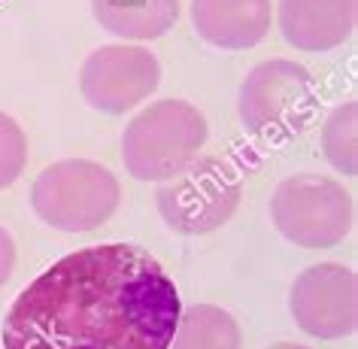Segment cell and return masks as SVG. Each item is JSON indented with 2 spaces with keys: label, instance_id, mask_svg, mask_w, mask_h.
Listing matches in <instances>:
<instances>
[{
  "label": "cell",
  "instance_id": "cell-1",
  "mask_svg": "<svg viewBox=\"0 0 358 349\" xmlns=\"http://www.w3.org/2000/svg\"><path fill=\"white\" fill-rule=\"evenodd\" d=\"M179 292L146 249L85 246L24 285L3 319V349H170Z\"/></svg>",
  "mask_w": 358,
  "mask_h": 349
},
{
  "label": "cell",
  "instance_id": "cell-2",
  "mask_svg": "<svg viewBox=\"0 0 358 349\" xmlns=\"http://www.w3.org/2000/svg\"><path fill=\"white\" fill-rule=\"evenodd\" d=\"M207 119L185 101H158L140 110L122 134V161L134 180L164 183L185 170L207 143Z\"/></svg>",
  "mask_w": 358,
  "mask_h": 349
},
{
  "label": "cell",
  "instance_id": "cell-3",
  "mask_svg": "<svg viewBox=\"0 0 358 349\" xmlns=\"http://www.w3.org/2000/svg\"><path fill=\"white\" fill-rule=\"evenodd\" d=\"M122 189L110 167L88 158H64L34 180L31 207L61 234H85L101 228L119 210Z\"/></svg>",
  "mask_w": 358,
  "mask_h": 349
},
{
  "label": "cell",
  "instance_id": "cell-4",
  "mask_svg": "<svg viewBox=\"0 0 358 349\" xmlns=\"http://www.w3.org/2000/svg\"><path fill=\"white\" fill-rule=\"evenodd\" d=\"M352 198L340 183L319 173H294L271 194V222L294 246L328 249L352 231Z\"/></svg>",
  "mask_w": 358,
  "mask_h": 349
},
{
  "label": "cell",
  "instance_id": "cell-5",
  "mask_svg": "<svg viewBox=\"0 0 358 349\" xmlns=\"http://www.w3.org/2000/svg\"><path fill=\"white\" fill-rule=\"evenodd\" d=\"M316 110L313 73L298 61H262L246 73L237 97V113L246 131L262 140H289Z\"/></svg>",
  "mask_w": 358,
  "mask_h": 349
},
{
  "label": "cell",
  "instance_id": "cell-6",
  "mask_svg": "<svg viewBox=\"0 0 358 349\" xmlns=\"http://www.w3.org/2000/svg\"><path fill=\"white\" fill-rule=\"evenodd\" d=\"M243 183L222 158H194L185 170L158 185L155 204L161 219L176 234H210L234 216Z\"/></svg>",
  "mask_w": 358,
  "mask_h": 349
},
{
  "label": "cell",
  "instance_id": "cell-7",
  "mask_svg": "<svg viewBox=\"0 0 358 349\" xmlns=\"http://www.w3.org/2000/svg\"><path fill=\"white\" fill-rule=\"evenodd\" d=\"M161 83V64L149 49L115 43L101 46L83 61L79 92L97 113L122 115L143 104Z\"/></svg>",
  "mask_w": 358,
  "mask_h": 349
},
{
  "label": "cell",
  "instance_id": "cell-8",
  "mask_svg": "<svg viewBox=\"0 0 358 349\" xmlns=\"http://www.w3.org/2000/svg\"><path fill=\"white\" fill-rule=\"evenodd\" d=\"M289 310L298 328L319 340H340L355 334L358 292L355 273L337 262H322L298 273L292 285Z\"/></svg>",
  "mask_w": 358,
  "mask_h": 349
},
{
  "label": "cell",
  "instance_id": "cell-9",
  "mask_svg": "<svg viewBox=\"0 0 358 349\" xmlns=\"http://www.w3.org/2000/svg\"><path fill=\"white\" fill-rule=\"evenodd\" d=\"M276 22L289 46L328 52L352 37L355 0H280Z\"/></svg>",
  "mask_w": 358,
  "mask_h": 349
},
{
  "label": "cell",
  "instance_id": "cell-10",
  "mask_svg": "<svg viewBox=\"0 0 358 349\" xmlns=\"http://www.w3.org/2000/svg\"><path fill=\"white\" fill-rule=\"evenodd\" d=\"M271 0H192V24L219 49H252L271 31Z\"/></svg>",
  "mask_w": 358,
  "mask_h": 349
},
{
  "label": "cell",
  "instance_id": "cell-11",
  "mask_svg": "<svg viewBox=\"0 0 358 349\" xmlns=\"http://www.w3.org/2000/svg\"><path fill=\"white\" fill-rule=\"evenodd\" d=\"M97 24L119 40H158L179 19V0H92Z\"/></svg>",
  "mask_w": 358,
  "mask_h": 349
},
{
  "label": "cell",
  "instance_id": "cell-12",
  "mask_svg": "<svg viewBox=\"0 0 358 349\" xmlns=\"http://www.w3.org/2000/svg\"><path fill=\"white\" fill-rule=\"evenodd\" d=\"M243 334L228 310L216 304H194L189 310H179L176 331L170 349H240Z\"/></svg>",
  "mask_w": 358,
  "mask_h": 349
},
{
  "label": "cell",
  "instance_id": "cell-13",
  "mask_svg": "<svg viewBox=\"0 0 358 349\" xmlns=\"http://www.w3.org/2000/svg\"><path fill=\"white\" fill-rule=\"evenodd\" d=\"M355 101H346L331 110L322 128V152H325L328 164L340 170L343 176H355L358 170V152H355Z\"/></svg>",
  "mask_w": 358,
  "mask_h": 349
},
{
  "label": "cell",
  "instance_id": "cell-14",
  "mask_svg": "<svg viewBox=\"0 0 358 349\" xmlns=\"http://www.w3.org/2000/svg\"><path fill=\"white\" fill-rule=\"evenodd\" d=\"M28 164V137L13 115L0 113V192L22 176Z\"/></svg>",
  "mask_w": 358,
  "mask_h": 349
},
{
  "label": "cell",
  "instance_id": "cell-15",
  "mask_svg": "<svg viewBox=\"0 0 358 349\" xmlns=\"http://www.w3.org/2000/svg\"><path fill=\"white\" fill-rule=\"evenodd\" d=\"M13 271H15V240L10 231L0 225V289L10 283Z\"/></svg>",
  "mask_w": 358,
  "mask_h": 349
},
{
  "label": "cell",
  "instance_id": "cell-16",
  "mask_svg": "<svg viewBox=\"0 0 358 349\" xmlns=\"http://www.w3.org/2000/svg\"><path fill=\"white\" fill-rule=\"evenodd\" d=\"M271 349H307V346H298V343H276Z\"/></svg>",
  "mask_w": 358,
  "mask_h": 349
}]
</instances>
